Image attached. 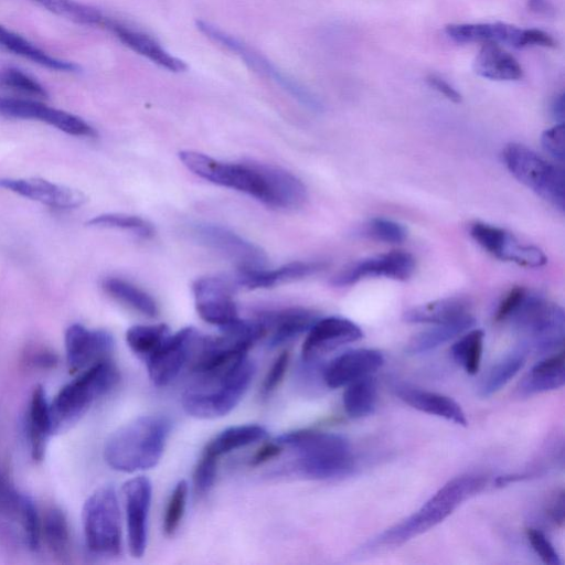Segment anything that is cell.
<instances>
[{"mask_svg":"<svg viewBox=\"0 0 565 565\" xmlns=\"http://www.w3.org/2000/svg\"><path fill=\"white\" fill-rule=\"evenodd\" d=\"M255 371L254 362L246 355L220 370L192 374L181 398L184 412L200 419L227 415L243 398Z\"/></svg>","mask_w":565,"mask_h":565,"instance_id":"obj_1","label":"cell"},{"mask_svg":"<svg viewBox=\"0 0 565 565\" xmlns=\"http://www.w3.org/2000/svg\"><path fill=\"white\" fill-rule=\"evenodd\" d=\"M292 452V469L312 480H330L349 476L354 459L348 439L339 434L317 429H298L275 438Z\"/></svg>","mask_w":565,"mask_h":565,"instance_id":"obj_2","label":"cell"},{"mask_svg":"<svg viewBox=\"0 0 565 565\" xmlns=\"http://www.w3.org/2000/svg\"><path fill=\"white\" fill-rule=\"evenodd\" d=\"M171 431L163 415H145L115 430L104 446V459L114 470L137 472L158 465Z\"/></svg>","mask_w":565,"mask_h":565,"instance_id":"obj_3","label":"cell"},{"mask_svg":"<svg viewBox=\"0 0 565 565\" xmlns=\"http://www.w3.org/2000/svg\"><path fill=\"white\" fill-rule=\"evenodd\" d=\"M487 480L477 475L456 477L445 483L416 512L379 535L375 546H398L449 516L463 501L482 491Z\"/></svg>","mask_w":565,"mask_h":565,"instance_id":"obj_4","label":"cell"},{"mask_svg":"<svg viewBox=\"0 0 565 565\" xmlns=\"http://www.w3.org/2000/svg\"><path fill=\"white\" fill-rule=\"evenodd\" d=\"M119 382V371L108 358L78 373L50 403L52 433L66 429L81 418L92 404Z\"/></svg>","mask_w":565,"mask_h":565,"instance_id":"obj_5","label":"cell"},{"mask_svg":"<svg viewBox=\"0 0 565 565\" xmlns=\"http://www.w3.org/2000/svg\"><path fill=\"white\" fill-rule=\"evenodd\" d=\"M521 334L522 347L527 351L552 352L563 347L565 315L557 303L527 292L509 319Z\"/></svg>","mask_w":565,"mask_h":565,"instance_id":"obj_6","label":"cell"},{"mask_svg":"<svg viewBox=\"0 0 565 565\" xmlns=\"http://www.w3.org/2000/svg\"><path fill=\"white\" fill-rule=\"evenodd\" d=\"M195 26L212 42L238 56L250 70L273 81L298 103L312 111H322L323 105L316 94L264 54L207 21L196 20Z\"/></svg>","mask_w":565,"mask_h":565,"instance_id":"obj_7","label":"cell"},{"mask_svg":"<svg viewBox=\"0 0 565 565\" xmlns=\"http://www.w3.org/2000/svg\"><path fill=\"white\" fill-rule=\"evenodd\" d=\"M82 521L85 544L90 553L99 556L120 554V510L113 486L99 487L86 499Z\"/></svg>","mask_w":565,"mask_h":565,"instance_id":"obj_8","label":"cell"},{"mask_svg":"<svg viewBox=\"0 0 565 565\" xmlns=\"http://www.w3.org/2000/svg\"><path fill=\"white\" fill-rule=\"evenodd\" d=\"M502 158L511 174L526 188L561 212L565 209L564 172L534 150L524 145L511 142Z\"/></svg>","mask_w":565,"mask_h":565,"instance_id":"obj_9","label":"cell"},{"mask_svg":"<svg viewBox=\"0 0 565 565\" xmlns=\"http://www.w3.org/2000/svg\"><path fill=\"white\" fill-rule=\"evenodd\" d=\"M179 159L188 170L209 182L246 193L260 202L265 200L260 163L222 162L193 150L180 151Z\"/></svg>","mask_w":565,"mask_h":565,"instance_id":"obj_10","label":"cell"},{"mask_svg":"<svg viewBox=\"0 0 565 565\" xmlns=\"http://www.w3.org/2000/svg\"><path fill=\"white\" fill-rule=\"evenodd\" d=\"M189 233L199 244L233 262L237 270L262 269L267 265V256L259 246L226 227L199 222L190 225Z\"/></svg>","mask_w":565,"mask_h":565,"instance_id":"obj_11","label":"cell"},{"mask_svg":"<svg viewBox=\"0 0 565 565\" xmlns=\"http://www.w3.org/2000/svg\"><path fill=\"white\" fill-rule=\"evenodd\" d=\"M203 335L186 327L170 334L163 344L145 362L148 375L156 386H167L192 362Z\"/></svg>","mask_w":565,"mask_h":565,"instance_id":"obj_12","label":"cell"},{"mask_svg":"<svg viewBox=\"0 0 565 565\" xmlns=\"http://www.w3.org/2000/svg\"><path fill=\"white\" fill-rule=\"evenodd\" d=\"M470 236L489 254L504 262L531 268L542 267L547 262L542 249L521 243L512 233L495 225L476 222L470 226Z\"/></svg>","mask_w":565,"mask_h":565,"instance_id":"obj_13","label":"cell"},{"mask_svg":"<svg viewBox=\"0 0 565 565\" xmlns=\"http://www.w3.org/2000/svg\"><path fill=\"white\" fill-rule=\"evenodd\" d=\"M414 271L415 259L409 253L392 250L347 266L331 278V284L335 287H345L369 277L405 281L413 276Z\"/></svg>","mask_w":565,"mask_h":565,"instance_id":"obj_14","label":"cell"},{"mask_svg":"<svg viewBox=\"0 0 565 565\" xmlns=\"http://www.w3.org/2000/svg\"><path fill=\"white\" fill-rule=\"evenodd\" d=\"M125 500L128 547L135 558L147 548L148 516L152 499L151 481L145 476L129 479L122 487Z\"/></svg>","mask_w":565,"mask_h":565,"instance_id":"obj_15","label":"cell"},{"mask_svg":"<svg viewBox=\"0 0 565 565\" xmlns=\"http://www.w3.org/2000/svg\"><path fill=\"white\" fill-rule=\"evenodd\" d=\"M195 309L205 322L220 329L236 321L239 317L233 300L234 287L220 277H203L192 285Z\"/></svg>","mask_w":565,"mask_h":565,"instance_id":"obj_16","label":"cell"},{"mask_svg":"<svg viewBox=\"0 0 565 565\" xmlns=\"http://www.w3.org/2000/svg\"><path fill=\"white\" fill-rule=\"evenodd\" d=\"M64 342L66 361L73 374L110 358L114 350V339L109 332L100 329L90 330L79 323L67 328Z\"/></svg>","mask_w":565,"mask_h":565,"instance_id":"obj_17","label":"cell"},{"mask_svg":"<svg viewBox=\"0 0 565 565\" xmlns=\"http://www.w3.org/2000/svg\"><path fill=\"white\" fill-rule=\"evenodd\" d=\"M363 337V331L353 321L342 317L317 319L307 331L302 343L303 361L312 362L338 348L355 342Z\"/></svg>","mask_w":565,"mask_h":565,"instance_id":"obj_18","label":"cell"},{"mask_svg":"<svg viewBox=\"0 0 565 565\" xmlns=\"http://www.w3.org/2000/svg\"><path fill=\"white\" fill-rule=\"evenodd\" d=\"M0 114L12 118L40 120L73 136H95L94 128L82 118L35 100L0 97Z\"/></svg>","mask_w":565,"mask_h":565,"instance_id":"obj_19","label":"cell"},{"mask_svg":"<svg viewBox=\"0 0 565 565\" xmlns=\"http://www.w3.org/2000/svg\"><path fill=\"white\" fill-rule=\"evenodd\" d=\"M0 188L56 209H74L86 196L78 190L40 178H2Z\"/></svg>","mask_w":565,"mask_h":565,"instance_id":"obj_20","label":"cell"},{"mask_svg":"<svg viewBox=\"0 0 565 565\" xmlns=\"http://www.w3.org/2000/svg\"><path fill=\"white\" fill-rule=\"evenodd\" d=\"M384 364L383 354L374 349L347 351L331 360L322 377L330 388L345 386L359 379L371 375Z\"/></svg>","mask_w":565,"mask_h":565,"instance_id":"obj_21","label":"cell"},{"mask_svg":"<svg viewBox=\"0 0 565 565\" xmlns=\"http://www.w3.org/2000/svg\"><path fill=\"white\" fill-rule=\"evenodd\" d=\"M110 31L124 45L170 72L188 68L184 61L173 56L147 33L107 17L103 26Z\"/></svg>","mask_w":565,"mask_h":565,"instance_id":"obj_22","label":"cell"},{"mask_svg":"<svg viewBox=\"0 0 565 565\" xmlns=\"http://www.w3.org/2000/svg\"><path fill=\"white\" fill-rule=\"evenodd\" d=\"M257 319L264 326L268 347L277 348L307 332L318 317L305 308H287L262 313Z\"/></svg>","mask_w":565,"mask_h":565,"instance_id":"obj_23","label":"cell"},{"mask_svg":"<svg viewBox=\"0 0 565 565\" xmlns=\"http://www.w3.org/2000/svg\"><path fill=\"white\" fill-rule=\"evenodd\" d=\"M445 33L457 43H504L516 49L523 47L524 29L515 25L494 23H451L445 26Z\"/></svg>","mask_w":565,"mask_h":565,"instance_id":"obj_24","label":"cell"},{"mask_svg":"<svg viewBox=\"0 0 565 565\" xmlns=\"http://www.w3.org/2000/svg\"><path fill=\"white\" fill-rule=\"evenodd\" d=\"M265 181L264 203L277 209H297L307 200L305 184L287 170L260 163Z\"/></svg>","mask_w":565,"mask_h":565,"instance_id":"obj_25","label":"cell"},{"mask_svg":"<svg viewBox=\"0 0 565 565\" xmlns=\"http://www.w3.org/2000/svg\"><path fill=\"white\" fill-rule=\"evenodd\" d=\"M395 392L399 399L417 411L445 418L457 425L467 426L465 412L449 396L406 384L396 385Z\"/></svg>","mask_w":565,"mask_h":565,"instance_id":"obj_26","label":"cell"},{"mask_svg":"<svg viewBox=\"0 0 565 565\" xmlns=\"http://www.w3.org/2000/svg\"><path fill=\"white\" fill-rule=\"evenodd\" d=\"M326 266L327 264L323 262H292L273 270L266 268L237 270L235 281L249 289L269 288L315 275L323 270Z\"/></svg>","mask_w":565,"mask_h":565,"instance_id":"obj_27","label":"cell"},{"mask_svg":"<svg viewBox=\"0 0 565 565\" xmlns=\"http://www.w3.org/2000/svg\"><path fill=\"white\" fill-rule=\"evenodd\" d=\"M25 428L31 457L35 461H41L45 455L49 436L53 434L50 403L41 385H36L31 393Z\"/></svg>","mask_w":565,"mask_h":565,"instance_id":"obj_28","label":"cell"},{"mask_svg":"<svg viewBox=\"0 0 565 565\" xmlns=\"http://www.w3.org/2000/svg\"><path fill=\"white\" fill-rule=\"evenodd\" d=\"M477 75L491 81H518L523 70L518 60L498 43H483L473 61Z\"/></svg>","mask_w":565,"mask_h":565,"instance_id":"obj_29","label":"cell"},{"mask_svg":"<svg viewBox=\"0 0 565 565\" xmlns=\"http://www.w3.org/2000/svg\"><path fill=\"white\" fill-rule=\"evenodd\" d=\"M470 307L465 297H447L408 309L403 320L408 323H447L471 315Z\"/></svg>","mask_w":565,"mask_h":565,"instance_id":"obj_30","label":"cell"},{"mask_svg":"<svg viewBox=\"0 0 565 565\" xmlns=\"http://www.w3.org/2000/svg\"><path fill=\"white\" fill-rule=\"evenodd\" d=\"M565 383V354L561 350L539 361L520 383L519 391L533 395L562 387Z\"/></svg>","mask_w":565,"mask_h":565,"instance_id":"obj_31","label":"cell"},{"mask_svg":"<svg viewBox=\"0 0 565 565\" xmlns=\"http://www.w3.org/2000/svg\"><path fill=\"white\" fill-rule=\"evenodd\" d=\"M475 322L473 316L468 315L455 321L434 324L435 327L414 335L407 343L406 352L415 355L434 350L471 329Z\"/></svg>","mask_w":565,"mask_h":565,"instance_id":"obj_32","label":"cell"},{"mask_svg":"<svg viewBox=\"0 0 565 565\" xmlns=\"http://www.w3.org/2000/svg\"><path fill=\"white\" fill-rule=\"evenodd\" d=\"M267 437V429L260 425L246 424L231 426L214 436L206 444L203 451L220 458L233 450L265 440Z\"/></svg>","mask_w":565,"mask_h":565,"instance_id":"obj_33","label":"cell"},{"mask_svg":"<svg viewBox=\"0 0 565 565\" xmlns=\"http://www.w3.org/2000/svg\"><path fill=\"white\" fill-rule=\"evenodd\" d=\"M0 46L9 52L28 58L33 63L40 64L50 70L64 72H73L78 70V66L76 64L49 55L46 52L35 46L26 39L1 25Z\"/></svg>","mask_w":565,"mask_h":565,"instance_id":"obj_34","label":"cell"},{"mask_svg":"<svg viewBox=\"0 0 565 565\" xmlns=\"http://www.w3.org/2000/svg\"><path fill=\"white\" fill-rule=\"evenodd\" d=\"M103 288L114 299L142 316L154 318L159 313L156 300L129 281L111 277L103 281Z\"/></svg>","mask_w":565,"mask_h":565,"instance_id":"obj_35","label":"cell"},{"mask_svg":"<svg viewBox=\"0 0 565 565\" xmlns=\"http://www.w3.org/2000/svg\"><path fill=\"white\" fill-rule=\"evenodd\" d=\"M376 401L377 386L371 375L348 384L342 396L343 408L351 418L371 415L375 409Z\"/></svg>","mask_w":565,"mask_h":565,"instance_id":"obj_36","label":"cell"},{"mask_svg":"<svg viewBox=\"0 0 565 565\" xmlns=\"http://www.w3.org/2000/svg\"><path fill=\"white\" fill-rule=\"evenodd\" d=\"M42 536L54 556L64 559L70 555V527L61 509L53 507L46 510L41 520V539Z\"/></svg>","mask_w":565,"mask_h":565,"instance_id":"obj_37","label":"cell"},{"mask_svg":"<svg viewBox=\"0 0 565 565\" xmlns=\"http://www.w3.org/2000/svg\"><path fill=\"white\" fill-rule=\"evenodd\" d=\"M527 352L524 347H521L497 362L482 380L479 395L488 397L500 391L523 367Z\"/></svg>","mask_w":565,"mask_h":565,"instance_id":"obj_38","label":"cell"},{"mask_svg":"<svg viewBox=\"0 0 565 565\" xmlns=\"http://www.w3.org/2000/svg\"><path fill=\"white\" fill-rule=\"evenodd\" d=\"M170 329L164 323L137 324L126 332V342L130 350L146 361L170 335Z\"/></svg>","mask_w":565,"mask_h":565,"instance_id":"obj_39","label":"cell"},{"mask_svg":"<svg viewBox=\"0 0 565 565\" xmlns=\"http://www.w3.org/2000/svg\"><path fill=\"white\" fill-rule=\"evenodd\" d=\"M52 13L70 21L85 24L104 26L107 19L99 10L77 2L75 0H35Z\"/></svg>","mask_w":565,"mask_h":565,"instance_id":"obj_40","label":"cell"},{"mask_svg":"<svg viewBox=\"0 0 565 565\" xmlns=\"http://www.w3.org/2000/svg\"><path fill=\"white\" fill-rule=\"evenodd\" d=\"M484 333L480 329H472L461 335L451 347V354L468 374H476L479 371Z\"/></svg>","mask_w":565,"mask_h":565,"instance_id":"obj_41","label":"cell"},{"mask_svg":"<svg viewBox=\"0 0 565 565\" xmlns=\"http://www.w3.org/2000/svg\"><path fill=\"white\" fill-rule=\"evenodd\" d=\"M89 226L118 228L132 232L135 235L148 238L153 235L150 223L136 215L107 213L100 214L87 222Z\"/></svg>","mask_w":565,"mask_h":565,"instance_id":"obj_42","label":"cell"},{"mask_svg":"<svg viewBox=\"0 0 565 565\" xmlns=\"http://www.w3.org/2000/svg\"><path fill=\"white\" fill-rule=\"evenodd\" d=\"M15 518L22 527L23 537L30 550H38L41 543V518L33 500L21 493Z\"/></svg>","mask_w":565,"mask_h":565,"instance_id":"obj_43","label":"cell"},{"mask_svg":"<svg viewBox=\"0 0 565 565\" xmlns=\"http://www.w3.org/2000/svg\"><path fill=\"white\" fill-rule=\"evenodd\" d=\"M188 492L189 484L185 480H180L171 492L166 508L162 525L163 532L168 536H171L175 533L183 519Z\"/></svg>","mask_w":565,"mask_h":565,"instance_id":"obj_44","label":"cell"},{"mask_svg":"<svg viewBox=\"0 0 565 565\" xmlns=\"http://www.w3.org/2000/svg\"><path fill=\"white\" fill-rule=\"evenodd\" d=\"M0 85L32 97L46 98L45 88L24 72L9 67L0 73Z\"/></svg>","mask_w":565,"mask_h":565,"instance_id":"obj_45","label":"cell"},{"mask_svg":"<svg viewBox=\"0 0 565 565\" xmlns=\"http://www.w3.org/2000/svg\"><path fill=\"white\" fill-rule=\"evenodd\" d=\"M365 233L373 239L390 244H399L407 237L404 225L384 217L372 218L366 224Z\"/></svg>","mask_w":565,"mask_h":565,"instance_id":"obj_46","label":"cell"},{"mask_svg":"<svg viewBox=\"0 0 565 565\" xmlns=\"http://www.w3.org/2000/svg\"><path fill=\"white\" fill-rule=\"evenodd\" d=\"M217 462L218 458L202 451L193 472V486L198 495H205L212 489L216 478Z\"/></svg>","mask_w":565,"mask_h":565,"instance_id":"obj_47","label":"cell"},{"mask_svg":"<svg viewBox=\"0 0 565 565\" xmlns=\"http://www.w3.org/2000/svg\"><path fill=\"white\" fill-rule=\"evenodd\" d=\"M543 149L556 161L563 162L565 156L564 124H556L543 131L541 136Z\"/></svg>","mask_w":565,"mask_h":565,"instance_id":"obj_48","label":"cell"},{"mask_svg":"<svg viewBox=\"0 0 565 565\" xmlns=\"http://www.w3.org/2000/svg\"><path fill=\"white\" fill-rule=\"evenodd\" d=\"M526 537L533 551L540 558L548 565H559V556L556 553L552 543L547 540L545 534L537 529L530 527L526 530Z\"/></svg>","mask_w":565,"mask_h":565,"instance_id":"obj_49","label":"cell"},{"mask_svg":"<svg viewBox=\"0 0 565 565\" xmlns=\"http://www.w3.org/2000/svg\"><path fill=\"white\" fill-rule=\"evenodd\" d=\"M289 352L282 351L273 362L262 385V394L268 395L281 383L289 365Z\"/></svg>","mask_w":565,"mask_h":565,"instance_id":"obj_50","label":"cell"},{"mask_svg":"<svg viewBox=\"0 0 565 565\" xmlns=\"http://www.w3.org/2000/svg\"><path fill=\"white\" fill-rule=\"evenodd\" d=\"M527 292L529 291L521 286L511 288L499 303L494 313V320L497 322L509 320L518 310Z\"/></svg>","mask_w":565,"mask_h":565,"instance_id":"obj_51","label":"cell"},{"mask_svg":"<svg viewBox=\"0 0 565 565\" xmlns=\"http://www.w3.org/2000/svg\"><path fill=\"white\" fill-rule=\"evenodd\" d=\"M26 361L33 367L47 370L54 367L57 364L58 358L51 350L40 348L35 349V351H31Z\"/></svg>","mask_w":565,"mask_h":565,"instance_id":"obj_52","label":"cell"},{"mask_svg":"<svg viewBox=\"0 0 565 565\" xmlns=\"http://www.w3.org/2000/svg\"><path fill=\"white\" fill-rule=\"evenodd\" d=\"M426 82L430 87H433L435 90L444 95L450 102L456 104L461 103V94L443 77L436 74H429L426 77Z\"/></svg>","mask_w":565,"mask_h":565,"instance_id":"obj_53","label":"cell"},{"mask_svg":"<svg viewBox=\"0 0 565 565\" xmlns=\"http://www.w3.org/2000/svg\"><path fill=\"white\" fill-rule=\"evenodd\" d=\"M524 47L526 46H544L555 47L556 42L552 35L539 29H524Z\"/></svg>","mask_w":565,"mask_h":565,"instance_id":"obj_54","label":"cell"},{"mask_svg":"<svg viewBox=\"0 0 565 565\" xmlns=\"http://www.w3.org/2000/svg\"><path fill=\"white\" fill-rule=\"evenodd\" d=\"M284 451L282 446L275 439L263 445L253 456L250 465L256 467L278 457Z\"/></svg>","mask_w":565,"mask_h":565,"instance_id":"obj_55","label":"cell"},{"mask_svg":"<svg viewBox=\"0 0 565 565\" xmlns=\"http://www.w3.org/2000/svg\"><path fill=\"white\" fill-rule=\"evenodd\" d=\"M548 515L555 524L562 525L564 522V492H557L548 508Z\"/></svg>","mask_w":565,"mask_h":565,"instance_id":"obj_56","label":"cell"},{"mask_svg":"<svg viewBox=\"0 0 565 565\" xmlns=\"http://www.w3.org/2000/svg\"><path fill=\"white\" fill-rule=\"evenodd\" d=\"M527 7L536 14L544 17H553L555 14V7L551 0H526Z\"/></svg>","mask_w":565,"mask_h":565,"instance_id":"obj_57","label":"cell"},{"mask_svg":"<svg viewBox=\"0 0 565 565\" xmlns=\"http://www.w3.org/2000/svg\"><path fill=\"white\" fill-rule=\"evenodd\" d=\"M551 113L554 119L558 121V124H563L565 117V100L563 93L556 95L553 99L551 105Z\"/></svg>","mask_w":565,"mask_h":565,"instance_id":"obj_58","label":"cell"}]
</instances>
